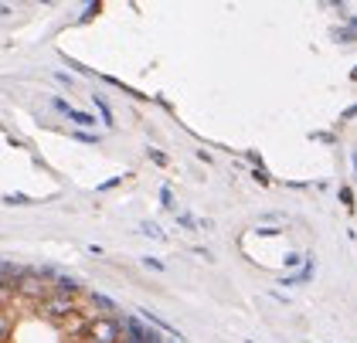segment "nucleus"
<instances>
[{
  "label": "nucleus",
  "mask_w": 357,
  "mask_h": 343,
  "mask_svg": "<svg viewBox=\"0 0 357 343\" xmlns=\"http://www.w3.org/2000/svg\"><path fill=\"white\" fill-rule=\"evenodd\" d=\"M123 340V313L119 317H102V313H96L92 323H89V330H85V337L79 343H119Z\"/></svg>",
  "instance_id": "1"
},
{
  "label": "nucleus",
  "mask_w": 357,
  "mask_h": 343,
  "mask_svg": "<svg viewBox=\"0 0 357 343\" xmlns=\"http://www.w3.org/2000/svg\"><path fill=\"white\" fill-rule=\"evenodd\" d=\"M14 292H17L21 299H31V303H45V299L52 296V289L45 286V279H41L34 268H24V275L14 282Z\"/></svg>",
  "instance_id": "2"
},
{
  "label": "nucleus",
  "mask_w": 357,
  "mask_h": 343,
  "mask_svg": "<svg viewBox=\"0 0 357 343\" xmlns=\"http://www.w3.org/2000/svg\"><path fill=\"white\" fill-rule=\"evenodd\" d=\"M38 313L48 319H68L79 313V306H75V299L72 296H58V292H52L45 303H38Z\"/></svg>",
  "instance_id": "3"
},
{
  "label": "nucleus",
  "mask_w": 357,
  "mask_h": 343,
  "mask_svg": "<svg viewBox=\"0 0 357 343\" xmlns=\"http://www.w3.org/2000/svg\"><path fill=\"white\" fill-rule=\"evenodd\" d=\"M52 106L58 109V112H65L72 123H79V126H96V116L92 112H82V109H72L65 99H52Z\"/></svg>",
  "instance_id": "4"
},
{
  "label": "nucleus",
  "mask_w": 357,
  "mask_h": 343,
  "mask_svg": "<svg viewBox=\"0 0 357 343\" xmlns=\"http://www.w3.org/2000/svg\"><path fill=\"white\" fill-rule=\"evenodd\" d=\"M89 303H92V306H99V310H102V317H119V306L112 303L109 296H102V292H89Z\"/></svg>",
  "instance_id": "5"
},
{
  "label": "nucleus",
  "mask_w": 357,
  "mask_h": 343,
  "mask_svg": "<svg viewBox=\"0 0 357 343\" xmlns=\"http://www.w3.org/2000/svg\"><path fill=\"white\" fill-rule=\"evenodd\" d=\"M52 292H58V296H72V299H75V296L82 292V286H79L75 279H68V275H58L55 286H52Z\"/></svg>",
  "instance_id": "6"
},
{
  "label": "nucleus",
  "mask_w": 357,
  "mask_h": 343,
  "mask_svg": "<svg viewBox=\"0 0 357 343\" xmlns=\"http://www.w3.org/2000/svg\"><path fill=\"white\" fill-rule=\"evenodd\" d=\"M92 106L99 109V116H102V123H106V126H116V119H112V109H109V102H106L102 96H92Z\"/></svg>",
  "instance_id": "7"
},
{
  "label": "nucleus",
  "mask_w": 357,
  "mask_h": 343,
  "mask_svg": "<svg viewBox=\"0 0 357 343\" xmlns=\"http://www.w3.org/2000/svg\"><path fill=\"white\" fill-rule=\"evenodd\" d=\"M139 231L146 238H153V241H164V228L157 221H139Z\"/></svg>",
  "instance_id": "8"
},
{
  "label": "nucleus",
  "mask_w": 357,
  "mask_h": 343,
  "mask_svg": "<svg viewBox=\"0 0 357 343\" xmlns=\"http://www.w3.org/2000/svg\"><path fill=\"white\" fill-rule=\"evenodd\" d=\"M177 224H181V228H191V231H197V228H201V221H197L194 214H177Z\"/></svg>",
  "instance_id": "9"
},
{
  "label": "nucleus",
  "mask_w": 357,
  "mask_h": 343,
  "mask_svg": "<svg viewBox=\"0 0 357 343\" xmlns=\"http://www.w3.org/2000/svg\"><path fill=\"white\" fill-rule=\"evenodd\" d=\"M3 204H34V197H28V194H3Z\"/></svg>",
  "instance_id": "10"
},
{
  "label": "nucleus",
  "mask_w": 357,
  "mask_h": 343,
  "mask_svg": "<svg viewBox=\"0 0 357 343\" xmlns=\"http://www.w3.org/2000/svg\"><path fill=\"white\" fill-rule=\"evenodd\" d=\"M7 337H10V317H7V313L0 310V343L7 340Z\"/></svg>",
  "instance_id": "11"
},
{
  "label": "nucleus",
  "mask_w": 357,
  "mask_h": 343,
  "mask_svg": "<svg viewBox=\"0 0 357 343\" xmlns=\"http://www.w3.org/2000/svg\"><path fill=\"white\" fill-rule=\"evenodd\" d=\"M160 204H164L167 211H177V208H174V194H170V187H160Z\"/></svg>",
  "instance_id": "12"
},
{
  "label": "nucleus",
  "mask_w": 357,
  "mask_h": 343,
  "mask_svg": "<svg viewBox=\"0 0 357 343\" xmlns=\"http://www.w3.org/2000/svg\"><path fill=\"white\" fill-rule=\"evenodd\" d=\"M252 177H255V181H259L262 187H269V184H273V177H269V174H266L262 167H252Z\"/></svg>",
  "instance_id": "13"
},
{
  "label": "nucleus",
  "mask_w": 357,
  "mask_h": 343,
  "mask_svg": "<svg viewBox=\"0 0 357 343\" xmlns=\"http://www.w3.org/2000/svg\"><path fill=\"white\" fill-rule=\"evenodd\" d=\"M146 153H150V160H153L157 167H167V153H164V150H157V146H150Z\"/></svg>",
  "instance_id": "14"
},
{
  "label": "nucleus",
  "mask_w": 357,
  "mask_h": 343,
  "mask_svg": "<svg viewBox=\"0 0 357 343\" xmlns=\"http://www.w3.org/2000/svg\"><path fill=\"white\" fill-rule=\"evenodd\" d=\"M337 197H340L347 208H354V190H351V187H340V190H337Z\"/></svg>",
  "instance_id": "15"
},
{
  "label": "nucleus",
  "mask_w": 357,
  "mask_h": 343,
  "mask_svg": "<svg viewBox=\"0 0 357 343\" xmlns=\"http://www.w3.org/2000/svg\"><path fill=\"white\" fill-rule=\"evenodd\" d=\"M143 265H146L150 272H164V268H167V265L160 262V259H153V255H146V259H143Z\"/></svg>",
  "instance_id": "16"
},
{
  "label": "nucleus",
  "mask_w": 357,
  "mask_h": 343,
  "mask_svg": "<svg viewBox=\"0 0 357 343\" xmlns=\"http://www.w3.org/2000/svg\"><path fill=\"white\" fill-rule=\"evenodd\" d=\"M337 41H357V31H333Z\"/></svg>",
  "instance_id": "17"
},
{
  "label": "nucleus",
  "mask_w": 357,
  "mask_h": 343,
  "mask_svg": "<svg viewBox=\"0 0 357 343\" xmlns=\"http://www.w3.org/2000/svg\"><path fill=\"white\" fill-rule=\"evenodd\" d=\"M72 136H75L79 143H92V146L99 143V136H92V132H72Z\"/></svg>",
  "instance_id": "18"
},
{
  "label": "nucleus",
  "mask_w": 357,
  "mask_h": 343,
  "mask_svg": "<svg viewBox=\"0 0 357 343\" xmlns=\"http://www.w3.org/2000/svg\"><path fill=\"white\" fill-rule=\"evenodd\" d=\"M286 265H289V268H296V265H300V255H296V252H289V255H286Z\"/></svg>",
  "instance_id": "19"
},
{
  "label": "nucleus",
  "mask_w": 357,
  "mask_h": 343,
  "mask_svg": "<svg viewBox=\"0 0 357 343\" xmlns=\"http://www.w3.org/2000/svg\"><path fill=\"white\" fill-rule=\"evenodd\" d=\"M112 187H119V177H109L106 184H99V190H112Z\"/></svg>",
  "instance_id": "20"
},
{
  "label": "nucleus",
  "mask_w": 357,
  "mask_h": 343,
  "mask_svg": "<svg viewBox=\"0 0 357 343\" xmlns=\"http://www.w3.org/2000/svg\"><path fill=\"white\" fill-rule=\"evenodd\" d=\"M194 255H201V259H204V262H211V252H208V248H201V245H197V248H194Z\"/></svg>",
  "instance_id": "21"
},
{
  "label": "nucleus",
  "mask_w": 357,
  "mask_h": 343,
  "mask_svg": "<svg viewBox=\"0 0 357 343\" xmlns=\"http://www.w3.org/2000/svg\"><path fill=\"white\" fill-rule=\"evenodd\" d=\"M255 235H262V238H273V235H279L275 228H255Z\"/></svg>",
  "instance_id": "22"
},
{
  "label": "nucleus",
  "mask_w": 357,
  "mask_h": 343,
  "mask_svg": "<svg viewBox=\"0 0 357 343\" xmlns=\"http://www.w3.org/2000/svg\"><path fill=\"white\" fill-rule=\"evenodd\" d=\"M354 116H357V106H347V109H344V116H340V119L347 123V119H354Z\"/></svg>",
  "instance_id": "23"
},
{
  "label": "nucleus",
  "mask_w": 357,
  "mask_h": 343,
  "mask_svg": "<svg viewBox=\"0 0 357 343\" xmlns=\"http://www.w3.org/2000/svg\"><path fill=\"white\" fill-rule=\"evenodd\" d=\"M7 14H10V7H7V3H0V17H7Z\"/></svg>",
  "instance_id": "24"
},
{
  "label": "nucleus",
  "mask_w": 357,
  "mask_h": 343,
  "mask_svg": "<svg viewBox=\"0 0 357 343\" xmlns=\"http://www.w3.org/2000/svg\"><path fill=\"white\" fill-rule=\"evenodd\" d=\"M351 163H354V181H357V153H354V157H351Z\"/></svg>",
  "instance_id": "25"
},
{
  "label": "nucleus",
  "mask_w": 357,
  "mask_h": 343,
  "mask_svg": "<svg viewBox=\"0 0 357 343\" xmlns=\"http://www.w3.org/2000/svg\"><path fill=\"white\" fill-rule=\"evenodd\" d=\"M351 79H354V82H357V68H354V72H351Z\"/></svg>",
  "instance_id": "26"
}]
</instances>
